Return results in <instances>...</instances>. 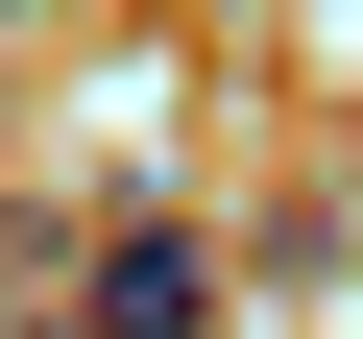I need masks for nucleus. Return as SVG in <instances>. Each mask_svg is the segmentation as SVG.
<instances>
[{
	"label": "nucleus",
	"mask_w": 363,
	"mask_h": 339,
	"mask_svg": "<svg viewBox=\"0 0 363 339\" xmlns=\"http://www.w3.org/2000/svg\"><path fill=\"white\" fill-rule=\"evenodd\" d=\"M73 339H218V243L194 218H97L73 243Z\"/></svg>",
	"instance_id": "nucleus-1"
},
{
	"label": "nucleus",
	"mask_w": 363,
	"mask_h": 339,
	"mask_svg": "<svg viewBox=\"0 0 363 339\" xmlns=\"http://www.w3.org/2000/svg\"><path fill=\"white\" fill-rule=\"evenodd\" d=\"M0 315H25V218H0Z\"/></svg>",
	"instance_id": "nucleus-2"
}]
</instances>
